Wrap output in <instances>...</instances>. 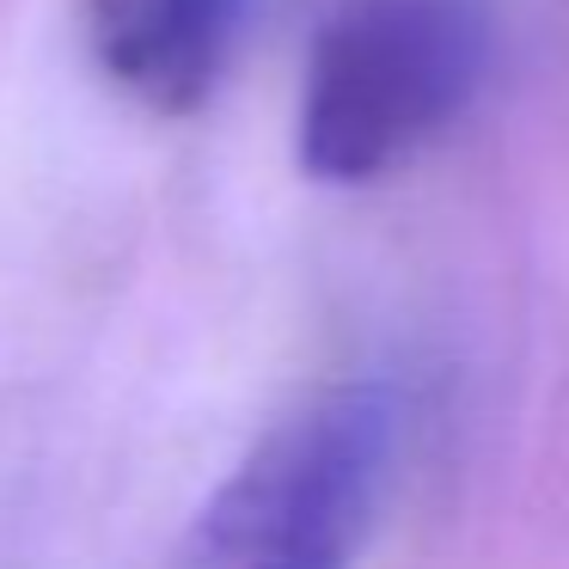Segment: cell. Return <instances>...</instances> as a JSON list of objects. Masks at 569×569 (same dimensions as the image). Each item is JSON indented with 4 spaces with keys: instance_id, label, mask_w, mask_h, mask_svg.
<instances>
[{
    "instance_id": "3957f363",
    "label": "cell",
    "mask_w": 569,
    "mask_h": 569,
    "mask_svg": "<svg viewBox=\"0 0 569 569\" xmlns=\"http://www.w3.org/2000/svg\"><path fill=\"white\" fill-rule=\"evenodd\" d=\"M87 50L99 74L153 117L202 111L246 31V0H87Z\"/></svg>"
},
{
    "instance_id": "6da1fadb",
    "label": "cell",
    "mask_w": 569,
    "mask_h": 569,
    "mask_svg": "<svg viewBox=\"0 0 569 569\" xmlns=\"http://www.w3.org/2000/svg\"><path fill=\"white\" fill-rule=\"evenodd\" d=\"M398 398L325 386L258 435L197 515V569H356L398 466Z\"/></svg>"
},
{
    "instance_id": "7a4b0ae2",
    "label": "cell",
    "mask_w": 569,
    "mask_h": 569,
    "mask_svg": "<svg viewBox=\"0 0 569 569\" xmlns=\"http://www.w3.org/2000/svg\"><path fill=\"white\" fill-rule=\"evenodd\" d=\"M483 62L478 0H343L307 62L300 166L319 184L398 172L471 104Z\"/></svg>"
}]
</instances>
